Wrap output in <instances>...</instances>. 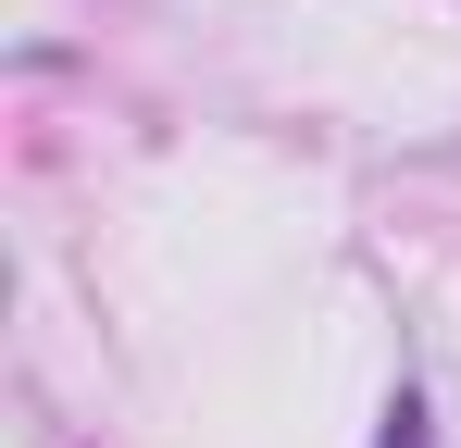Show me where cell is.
<instances>
[{"mask_svg": "<svg viewBox=\"0 0 461 448\" xmlns=\"http://www.w3.org/2000/svg\"><path fill=\"white\" fill-rule=\"evenodd\" d=\"M375 448H437V411H424V386H386V411H375Z\"/></svg>", "mask_w": 461, "mask_h": 448, "instance_id": "1", "label": "cell"}]
</instances>
